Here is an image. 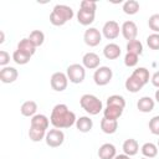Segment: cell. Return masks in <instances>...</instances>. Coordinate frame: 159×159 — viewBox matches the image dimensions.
<instances>
[{
  "instance_id": "7402d4cb",
  "label": "cell",
  "mask_w": 159,
  "mask_h": 159,
  "mask_svg": "<svg viewBox=\"0 0 159 159\" xmlns=\"http://www.w3.org/2000/svg\"><path fill=\"white\" fill-rule=\"evenodd\" d=\"M101 129L106 134H114L118 129V120L107 119V118L103 117L102 120H101Z\"/></svg>"
},
{
  "instance_id": "f35d334b",
  "label": "cell",
  "mask_w": 159,
  "mask_h": 159,
  "mask_svg": "<svg viewBox=\"0 0 159 159\" xmlns=\"http://www.w3.org/2000/svg\"><path fill=\"white\" fill-rule=\"evenodd\" d=\"M150 81H152V84H153L154 87L159 88V71H157V72H155V73L152 76Z\"/></svg>"
},
{
  "instance_id": "277c9868",
  "label": "cell",
  "mask_w": 159,
  "mask_h": 159,
  "mask_svg": "<svg viewBox=\"0 0 159 159\" xmlns=\"http://www.w3.org/2000/svg\"><path fill=\"white\" fill-rule=\"evenodd\" d=\"M66 75H67V78L71 83H75V84H78V83H82L84 81V77H86V68L83 67V65H80V63H72L67 67L66 70Z\"/></svg>"
},
{
  "instance_id": "ac0fdd59",
  "label": "cell",
  "mask_w": 159,
  "mask_h": 159,
  "mask_svg": "<svg viewBox=\"0 0 159 159\" xmlns=\"http://www.w3.org/2000/svg\"><path fill=\"white\" fill-rule=\"evenodd\" d=\"M122 149H123L124 154H127L128 157H134L139 150V144H138V142L135 139L129 138V139H125L123 142Z\"/></svg>"
},
{
  "instance_id": "3957f363",
  "label": "cell",
  "mask_w": 159,
  "mask_h": 159,
  "mask_svg": "<svg viewBox=\"0 0 159 159\" xmlns=\"http://www.w3.org/2000/svg\"><path fill=\"white\" fill-rule=\"evenodd\" d=\"M80 106L82 107V109H84L91 116H97L99 112L103 111L102 101L97 96L89 94V93H86V94L81 96V98H80Z\"/></svg>"
},
{
  "instance_id": "ab89813d",
  "label": "cell",
  "mask_w": 159,
  "mask_h": 159,
  "mask_svg": "<svg viewBox=\"0 0 159 159\" xmlns=\"http://www.w3.org/2000/svg\"><path fill=\"white\" fill-rule=\"evenodd\" d=\"M114 159H132V158H130V157H128L127 154H124V153H123V154H117Z\"/></svg>"
},
{
  "instance_id": "52a82bcc",
  "label": "cell",
  "mask_w": 159,
  "mask_h": 159,
  "mask_svg": "<svg viewBox=\"0 0 159 159\" xmlns=\"http://www.w3.org/2000/svg\"><path fill=\"white\" fill-rule=\"evenodd\" d=\"M50 84L51 88L56 92H63L67 86H68V78L67 75L63 72H55L52 73L51 78H50Z\"/></svg>"
},
{
  "instance_id": "60d3db41",
  "label": "cell",
  "mask_w": 159,
  "mask_h": 159,
  "mask_svg": "<svg viewBox=\"0 0 159 159\" xmlns=\"http://www.w3.org/2000/svg\"><path fill=\"white\" fill-rule=\"evenodd\" d=\"M0 43H2L4 41H5V34H4V31H0Z\"/></svg>"
},
{
  "instance_id": "ee69618b",
  "label": "cell",
  "mask_w": 159,
  "mask_h": 159,
  "mask_svg": "<svg viewBox=\"0 0 159 159\" xmlns=\"http://www.w3.org/2000/svg\"><path fill=\"white\" fill-rule=\"evenodd\" d=\"M158 148H159V140H158Z\"/></svg>"
},
{
  "instance_id": "b9f144b4",
  "label": "cell",
  "mask_w": 159,
  "mask_h": 159,
  "mask_svg": "<svg viewBox=\"0 0 159 159\" xmlns=\"http://www.w3.org/2000/svg\"><path fill=\"white\" fill-rule=\"evenodd\" d=\"M154 97H155V101L159 103V88L155 91V94H154Z\"/></svg>"
},
{
  "instance_id": "e575fe53",
  "label": "cell",
  "mask_w": 159,
  "mask_h": 159,
  "mask_svg": "<svg viewBox=\"0 0 159 159\" xmlns=\"http://www.w3.org/2000/svg\"><path fill=\"white\" fill-rule=\"evenodd\" d=\"M138 60H139V56H137V55H134V53L127 52L125 56H124V65H125L127 67H134V66H137Z\"/></svg>"
},
{
  "instance_id": "8fae6325",
  "label": "cell",
  "mask_w": 159,
  "mask_h": 159,
  "mask_svg": "<svg viewBox=\"0 0 159 159\" xmlns=\"http://www.w3.org/2000/svg\"><path fill=\"white\" fill-rule=\"evenodd\" d=\"M17 77H19V72L15 67L6 66L0 70V81L2 83H12L17 80Z\"/></svg>"
},
{
  "instance_id": "4dcf8cb0",
  "label": "cell",
  "mask_w": 159,
  "mask_h": 159,
  "mask_svg": "<svg viewBox=\"0 0 159 159\" xmlns=\"http://www.w3.org/2000/svg\"><path fill=\"white\" fill-rule=\"evenodd\" d=\"M46 133H47V130L37 129V128L30 127V129H29V138H30L32 142H41L42 139H45Z\"/></svg>"
},
{
  "instance_id": "603a6c76",
  "label": "cell",
  "mask_w": 159,
  "mask_h": 159,
  "mask_svg": "<svg viewBox=\"0 0 159 159\" xmlns=\"http://www.w3.org/2000/svg\"><path fill=\"white\" fill-rule=\"evenodd\" d=\"M122 113H123V108L114 107V106H106V108L103 109V117L107 119L118 120V118L122 116Z\"/></svg>"
},
{
  "instance_id": "5b68a950",
  "label": "cell",
  "mask_w": 159,
  "mask_h": 159,
  "mask_svg": "<svg viewBox=\"0 0 159 159\" xmlns=\"http://www.w3.org/2000/svg\"><path fill=\"white\" fill-rule=\"evenodd\" d=\"M113 71L108 66H99L93 73V81L97 86H106L112 81Z\"/></svg>"
},
{
  "instance_id": "74e56055",
  "label": "cell",
  "mask_w": 159,
  "mask_h": 159,
  "mask_svg": "<svg viewBox=\"0 0 159 159\" xmlns=\"http://www.w3.org/2000/svg\"><path fill=\"white\" fill-rule=\"evenodd\" d=\"M9 62H10V53L5 50H1L0 51V66L6 67Z\"/></svg>"
},
{
  "instance_id": "d4e9b609",
  "label": "cell",
  "mask_w": 159,
  "mask_h": 159,
  "mask_svg": "<svg viewBox=\"0 0 159 159\" xmlns=\"http://www.w3.org/2000/svg\"><path fill=\"white\" fill-rule=\"evenodd\" d=\"M140 152H142V154H143L144 158L152 159V158H154V157L158 155V145H155L154 143H150V142L144 143L142 145V148H140Z\"/></svg>"
},
{
  "instance_id": "d6a6232c",
  "label": "cell",
  "mask_w": 159,
  "mask_h": 159,
  "mask_svg": "<svg viewBox=\"0 0 159 159\" xmlns=\"http://www.w3.org/2000/svg\"><path fill=\"white\" fill-rule=\"evenodd\" d=\"M147 45L150 50H159V34H150L147 37Z\"/></svg>"
},
{
  "instance_id": "f546056e",
  "label": "cell",
  "mask_w": 159,
  "mask_h": 159,
  "mask_svg": "<svg viewBox=\"0 0 159 159\" xmlns=\"http://www.w3.org/2000/svg\"><path fill=\"white\" fill-rule=\"evenodd\" d=\"M107 106H114V107H119V108H125V99L123 96L120 94H112L107 98Z\"/></svg>"
},
{
  "instance_id": "9a60e30c",
  "label": "cell",
  "mask_w": 159,
  "mask_h": 159,
  "mask_svg": "<svg viewBox=\"0 0 159 159\" xmlns=\"http://www.w3.org/2000/svg\"><path fill=\"white\" fill-rule=\"evenodd\" d=\"M48 125H50V119H48L45 114H35L34 117H31L30 127H32V128H37V129L47 130Z\"/></svg>"
},
{
  "instance_id": "d590c367",
  "label": "cell",
  "mask_w": 159,
  "mask_h": 159,
  "mask_svg": "<svg viewBox=\"0 0 159 159\" xmlns=\"http://www.w3.org/2000/svg\"><path fill=\"white\" fill-rule=\"evenodd\" d=\"M149 130L152 134L154 135H159V116H154L150 120H149Z\"/></svg>"
},
{
  "instance_id": "44dd1931",
  "label": "cell",
  "mask_w": 159,
  "mask_h": 159,
  "mask_svg": "<svg viewBox=\"0 0 159 159\" xmlns=\"http://www.w3.org/2000/svg\"><path fill=\"white\" fill-rule=\"evenodd\" d=\"M20 112L24 117H34L37 112V103L35 101H26L21 104Z\"/></svg>"
},
{
  "instance_id": "d6986e66",
  "label": "cell",
  "mask_w": 159,
  "mask_h": 159,
  "mask_svg": "<svg viewBox=\"0 0 159 159\" xmlns=\"http://www.w3.org/2000/svg\"><path fill=\"white\" fill-rule=\"evenodd\" d=\"M75 125L81 133H88L93 128V120L87 116H82V117L77 118Z\"/></svg>"
},
{
  "instance_id": "30bf717a",
  "label": "cell",
  "mask_w": 159,
  "mask_h": 159,
  "mask_svg": "<svg viewBox=\"0 0 159 159\" xmlns=\"http://www.w3.org/2000/svg\"><path fill=\"white\" fill-rule=\"evenodd\" d=\"M120 32L123 35V37L127 40V41H132V40H135L137 35H138V26L134 21L132 20H128V21H124L120 26Z\"/></svg>"
},
{
  "instance_id": "cb8c5ba5",
  "label": "cell",
  "mask_w": 159,
  "mask_h": 159,
  "mask_svg": "<svg viewBox=\"0 0 159 159\" xmlns=\"http://www.w3.org/2000/svg\"><path fill=\"white\" fill-rule=\"evenodd\" d=\"M124 86H125V89H127L128 92H130V93H137V92H139V91L144 87V84H143L140 81H138L137 78H134L133 76H129V77L125 80Z\"/></svg>"
},
{
  "instance_id": "5bb4252c",
  "label": "cell",
  "mask_w": 159,
  "mask_h": 159,
  "mask_svg": "<svg viewBox=\"0 0 159 159\" xmlns=\"http://www.w3.org/2000/svg\"><path fill=\"white\" fill-rule=\"evenodd\" d=\"M154 106H155V102L149 96H143L137 102V108L142 113H149V112H152L154 109Z\"/></svg>"
},
{
  "instance_id": "f1b7e54d",
  "label": "cell",
  "mask_w": 159,
  "mask_h": 159,
  "mask_svg": "<svg viewBox=\"0 0 159 159\" xmlns=\"http://www.w3.org/2000/svg\"><path fill=\"white\" fill-rule=\"evenodd\" d=\"M29 40H30L36 47H40V46L45 42V34H43L41 30H34V31L30 32Z\"/></svg>"
},
{
  "instance_id": "e0dca14e",
  "label": "cell",
  "mask_w": 159,
  "mask_h": 159,
  "mask_svg": "<svg viewBox=\"0 0 159 159\" xmlns=\"http://www.w3.org/2000/svg\"><path fill=\"white\" fill-rule=\"evenodd\" d=\"M76 16H77V21H78L81 25H83V26H88V25H91V24L94 21L96 12H93V11H87V10H83V9H80Z\"/></svg>"
},
{
  "instance_id": "8992f818",
  "label": "cell",
  "mask_w": 159,
  "mask_h": 159,
  "mask_svg": "<svg viewBox=\"0 0 159 159\" xmlns=\"http://www.w3.org/2000/svg\"><path fill=\"white\" fill-rule=\"evenodd\" d=\"M45 142H46V144H47L50 148L61 147V145L63 144V142H65V133H63L61 129H57V128L50 129V130L46 133Z\"/></svg>"
},
{
  "instance_id": "8d00e7d4",
  "label": "cell",
  "mask_w": 159,
  "mask_h": 159,
  "mask_svg": "<svg viewBox=\"0 0 159 159\" xmlns=\"http://www.w3.org/2000/svg\"><path fill=\"white\" fill-rule=\"evenodd\" d=\"M80 9L96 12V10H97V2L89 1V0H83V1H81V4H80Z\"/></svg>"
},
{
  "instance_id": "484cf974",
  "label": "cell",
  "mask_w": 159,
  "mask_h": 159,
  "mask_svg": "<svg viewBox=\"0 0 159 159\" xmlns=\"http://www.w3.org/2000/svg\"><path fill=\"white\" fill-rule=\"evenodd\" d=\"M130 76H133L134 78H137L138 81H140L144 86L149 82V78H150L149 71H148V68H145V67H138V68H135V70L132 72Z\"/></svg>"
},
{
  "instance_id": "7c38bea8",
  "label": "cell",
  "mask_w": 159,
  "mask_h": 159,
  "mask_svg": "<svg viewBox=\"0 0 159 159\" xmlns=\"http://www.w3.org/2000/svg\"><path fill=\"white\" fill-rule=\"evenodd\" d=\"M99 63H101V58L97 53L94 52H87L83 55L82 57V65L84 68H88V70H97L99 67Z\"/></svg>"
},
{
  "instance_id": "ffe728a7",
  "label": "cell",
  "mask_w": 159,
  "mask_h": 159,
  "mask_svg": "<svg viewBox=\"0 0 159 159\" xmlns=\"http://www.w3.org/2000/svg\"><path fill=\"white\" fill-rule=\"evenodd\" d=\"M17 50H20L21 52H24V53H26L29 56H32L36 52V46L29 40V37H25V39H21L19 41Z\"/></svg>"
},
{
  "instance_id": "9c48e42d",
  "label": "cell",
  "mask_w": 159,
  "mask_h": 159,
  "mask_svg": "<svg viewBox=\"0 0 159 159\" xmlns=\"http://www.w3.org/2000/svg\"><path fill=\"white\" fill-rule=\"evenodd\" d=\"M119 32H120V26L114 20H109V21L104 22V25L102 27V35L107 40H114V39H117L119 36Z\"/></svg>"
},
{
  "instance_id": "83f0119b",
  "label": "cell",
  "mask_w": 159,
  "mask_h": 159,
  "mask_svg": "<svg viewBox=\"0 0 159 159\" xmlns=\"http://www.w3.org/2000/svg\"><path fill=\"white\" fill-rule=\"evenodd\" d=\"M127 52L129 53H134L137 56H140L143 53V45L139 40H132L127 42Z\"/></svg>"
},
{
  "instance_id": "4fadbf2b",
  "label": "cell",
  "mask_w": 159,
  "mask_h": 159,
  "mask_svg": "<svg viewBox=\"0 0 159 159\" xmlns=\"http://www.w3.org/2000/svg\"><path fill=\"white\" fill-rule=\"evenodd\" d=\"M97 154L99 159H114L117 155V149L112 143H104L99 147Z\"/></svg>"
},
{
  "instance_id": "7bdbcfd3",
  "label": "cell",
  "mask_w": 159,
  "mask_h": 159,
  "mask_svg": "<svg viewBox=\"0 0 159 159\" xmlns=\"http://www.w3.org/2000/svg\"><path fill=\"white\" fill-rule=\"evenodd\" d=\"M142 159H149V158H144V157H143V158H142Z\"/></svg>"
},
{
  "instance_id": "6da1fadb",
  "label": "cell",
  "mask_w": 159,
  "mask_h": 159,
  "mask_svg": "<svg viewBox=\"0 0 159 159\" xmlns=\"http://www.w3.org/2000/svg\"><path fill=\"white\" fill-rule=\"evenodd\" d=\"M76 114L75 112L70 111L67 104L65 103H58L52 108L51 116H50V122L53 125V128L57 129H66L71 128L73 124H76Z\"/></svg>"
},
{
  "instance_id": "2e32d148",
  "label": "cell",
  "mask_w": 159,
  "mask_h": 159,
  "mask_svg": "<svg viewBox=\"0 0 159 159\" xmlns=\"http://www.w3.org/2000/svg\"><path fill=\"white\" fill-rule=\"evenodd\" d=\"M120 47L119 45L114 43V42H111V43H107L103 48V55L107 60H117L119 56H120Z\"/></svg>"
},
{
  "instance_id": "836d02e7",
  "label": "cell",
  "mask_w": 159,
  "mask_h": 159,
  "mask_svg": "<svg viewBox=\"0 0 159 159\" xmlns=\"http://www.w3.org/2000/svg\"><path fill=\"white\" fill-rule=\"evenodd\" d=\"M148 26L149 29L155 32V34H159V14H153L149 20H148Z\"/></svg>"
},
{
  "instance_id": "ba28073f",
  "label": "cell",
  "mask_w": 159,
  "mask_h": 159,
  "mask_svg": "<svg viewBox=\"0 0 159 159\" xmlns=\"http://www.w3.org/2000/svg\"><path fill=\"white\" fill-rule=\"evenodd\" d=\"M83 41L89 47H96L102 41V32L96 27H88L83 34Z\"/></svg>"
},
{
  "instance_id": "1f68e13d",
  "label": "cell",
  "mask_w": 159,
  "mask_h": 159,
  "mask_svg": "<svg viewBox=\"0 0 159 159\" xmlns=\"http://www.w3.org/2000/svg\"><path fill=\"white\" fill-rule=\"evenodd\" d=\"M30 58H31V56H29V55L21 52V51L17 50V48L12 52V60H14V62L17 63V65H26V63L30 62Z\"/></svg>"
},
{
  "instance_id": "7a4b0ae2",
  "label": "cell",
  "mask_w": 159,
  "mask_h": 159,
  "mask_svg": "<svg viewBox=\"0 0 159 159\" xmlns=\"http://www.w3.org/2000/svg\"><path fill=\"white\" fill-rule=\"evenodd\" d=\"M75 16L73 9L68 5L63 4H57L53 6L51 14H50V22L53 26H63L67 21L72 20Z\"/></svg>"
},
{
  "instance_id": "4316f807",
  "label": "cell",
  "mask_w": 159,
  "mask_h": 159,
  "mask_svg": "<svg viewBox=\"0 0 159 159\" xmlns=\"http://www.w3.org/2000/svg\"><path fill=\"white\" fill-rule=\"evenodd\" d=\"M140 9V5L137 0H127L123 6H122V10L124 14L127 15H135Z\"/></svg>"
}]
</instances>
